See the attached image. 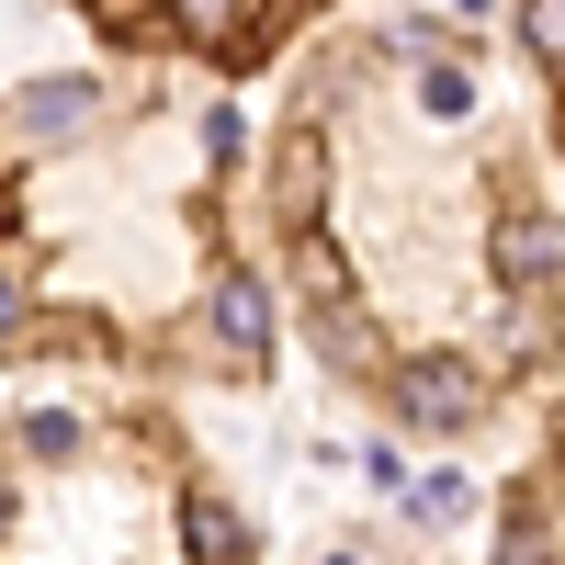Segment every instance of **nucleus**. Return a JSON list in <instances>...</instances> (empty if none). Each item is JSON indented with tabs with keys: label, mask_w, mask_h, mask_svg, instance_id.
I'll return each mask as SVG.
<instances>
[{
	"label": "nucleus",
	"mask_w": 565,
	"mask_h": 565,
	"mask_svg": "<svg viewBox=\"0 0 565 565\" xmlns=\"http://www.w3.org/2000/svg\"><path fill=\"white\" fill-rule=\"evenodd\" d=\"M170 12H181V34H204V45H226V57H249V0H170Z\"/></svg>",
	"instance_id": "nucleus-3"
},
{
	"label": "nucleus",
	"mask_w": 565,
	"mask_h": 565,
	"mask_svg": "<svg viewBox=\"0 0 565 565\" xmlns=\"http://www.w3.org/2000/svg\"><path fill=\"white\" fill-rule=\"evenodd\" d=\"M521 45H532L543 90H554V136H565V0H521Z\"/></svg>",
	"instance_id": "nucleus-2"
},
{
	"label": "nucleus",
	"mask_w": 565,
	"mask_h": 565,
	"mask_svg": "<svg viewBox=\"0 0 565 565\" xmlns=\"http://www.w3.org/2000/svg\"><path fill=\"white\" fill-rule=\"evenodd\" d=\"M0 565H249V521L226 487L181 476L170 441L23 407L0 430Z\"/></svg>",
	"instance_id": "nucleus-1"
}]
</instances>
